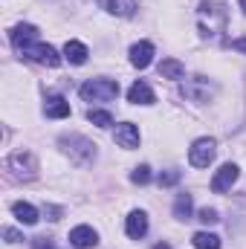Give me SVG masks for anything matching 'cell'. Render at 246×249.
<instances>
[{
    "mask_svg": "<svg viewBox=\"0 0 246 249\" xmlns=\"http://www.w3.org/2000/svg\"><path fill=\"white\" fill-rule=\"evenodd\" d=\"M9 38H12L15 50H18V53H23L29 44H35V41H38V29H35L32 23H18V26L9 32Z\"/></svg>",
    "mask_w": 246,
    "mask_h": 249,
    "instance_id": "obj_8",
    "label": "cell"
},
{
    "mask_svg": "<svg viewBox=\"0 0 246 249\" xmlns=\"http://www.w3.org/2000/svg\"><path fill=\"white\" fill-rule=\"evenodd\" d=\"M87 47L81 44V41H67V47H64V58L70 64H84L87 61Z\"/></svg>",
    "mask_w": 246,
    "mask_h": 249,
    "instance_id": "obj_15",
    "label": "cell"
},
{
    "mask_svg": "<svg viewBox=\"0 0 246 249\" xmlns=\"http://www.w3.org/2000/svg\"><path fill=\"white\" fill-rule=\"evenodd\" d=\"M226 47L235 50V53H246V38H235V41H229Z\"/></svg>",
    "mask_w": 246,
    "mask_h": 249,
    "instance_id": "obj_25",
    "label": "cell"
},
{
    "mask_svg": "<svg viewBox=\"0 0 246 249\" xmlns=\"http://www.w3.org/2000/svg\"><path fill=\"white\" fill-rule=\"evenodd\" d=\"M130 180H133L136 186H145V183H151V168H148V165H139V168H133Z\"/></svg>",
    "mask_w": 246,
    "mask_h": 249,
    "instance_id": "obj_22",
    "label": "cell"
},
{
    "mask_svg": "<svg viewBox=\"0 0 246 249\" xmlns=\"http://www.w3.org/2000/svg\"><path fill=\"white\" fill-rule=\"evenodd\" d=\"M159 75H162V78H183L185 64L177 61V58H162V61H159Z\"/></svg>",
    "mask_w": 246,
    "mask_h": 249,
    "instance_id": "obj_17",
    "label": "cell"
},
{
    "mask_svg": "<svg viewBox=\"0 0 246 249\" xmlns=\"http://www.w3.org/2000/svg\"><path fill=\"white\" fill-rule=\"evenodd\" d=\"M96 244H99V235H96V229H93V226H75V229L70 232V247L93 249Z\"/></svg>",
    "mask_w": 246,
    "mask_h": 249,
    "instance_id": "obj_10",
    "label": "cell"
},
{
    "mask_svg": "<svg viewBox=\"0 0 246 249\" xmlns=\"http://www.w3.org/2000/svg\"><path fill=\"white\" fill-rule=\"evenodd\" d=\"M12 212H15V217H18L23 226H35V223H38V209L29 206V203H15Z\"/></svg>",
    "mask_w": 246,
    "mask_h": 249,
    "instance_id": "obj_16",
    "label": "cell"
},
{
    "mask_svg": "<svg viewBox=\"0 0 246 249\" xmlns=\"http://www.w3.org/2000/svg\"><path fill=\"white\" fill-rule=\"evenodd\" d=\"M197 15H200V32H203V35H220V32L226 29L229 12H226L223 3H217V0H203L200 9H197Z\"/></svg>",
    "mask_w": 246,
    "mask_h": 249,
    "instance_id": "obj_1",
    "label": "cell"
},
{
    "mask_svg": "<svg viewBox=\"0 0 246 249\" xmlns=\"http://www.w3.org/2000/svg\"><path fill=\"white\" fill-rule=\"evenodd\" d=\"M174 217L177 220H188L191 217V194H180L174 203Z\"/></svg>",
    "mask_w": 246,
    "mask_h": 249,
    "instance_id": "obj_20",
    "label": "cell"
},
{
    "mask_svg": "<svg viewBox=\"0 0 246 249\" xmlns=\"http://www.w3.org/2000/svg\"><path fill=\"white\" fill-rule=\"evenodd\" d=\"M151 61H154V44H151V41H139V44L130 47V64H133V67L145 70Z\"/></svg>",
    "mask_w": 246,
    "mask_h": 249,
    "instance_id": "obj_12",
    "label": "cell"
},
{
    "mask_svg": "<svg viewBox=\"0 0 246 249\" xmlns=\"http://www.w3.org/2000/svg\"><path fill=\"white\" fill-rule=\"evenodd\" d=\"M127 102H133V105H154L157 99H154V90H151L145 81H136V84L127 90Z\"/></svg>",
    "mask_w": 246,
    "mask_h": 249,
    "instance_id": "obj_13",
    "label": "cell"
},
{
    "mask_svg": "<svg viewBox=\"0 0 246 249\" xmlns=\"http://www.w3.org/2000/svg\"><path fill=\"white\" fill-rule=\"evenodd\" d=\"M214 154H217V142L209 139V136H203V139H197V142L188 148V162H191L194 168H209V165L214 162Z\"/></svg>",
    "mask_w": 246,
    "mask_h": 249,
    "instance_id": "obj_4",
    "label": "cell"
},
{
    "mask_svg": "<svg viewBox=\"0 0 246 249\" xmlns=\"http://www.w3.org/2000/svg\"><path fill=\"white\" fill-rule=\"evenodd\" d=\"M191 244H194V249H220V238L211 232H197L191 238Z\"/></svg>",
    "mask_w": 246,
    "mask_h": 249,
    "instance_id": "obj_19",
    "label": "cell"
},
{
    "mask_svg": "<svg viewBox=\"0 0 246 249\" xmlns=\"http://www.w3.org/2000/svg\"><path fill=\"white\" fill-rule=\"evenodd\" d=\"M214 81H209L206 75H194V78H188L183 84V96L185 99H191V102H209L211 96H214Z\"/></svg>",
    "mask_w": 246,
    "mask_h": 249,
    "instance_id": "obj_5",
    "label": "cell"
},
{
    "mask_svg": "<svg viewBox=\"0 0 246 249\" xmlns=\"http://www.w3.org/2000/svg\"><path fill=\"white\" fill-rule=\"evenodd\" d=\"M32 249H55V247H53L50 238H35V241H32Z\"/></svg>",
    "mask_w": 246,
    "mask_h": 249,
    "instance_id": "obj_26",
    "label": "cell"
},
{
    "mask_svg": "<svg viewBox=\"0 0 246 249\" xmlns=\"http://www.w3.org/2000/svg\"><path fill=\"white\" fill-rule=\"evenodd\" d=\"M87 119L93 124H99V127H110L113 124V116L107 110H87Z\"/></svg>",
    "mask_w": 246,
    "mask_h": 249,
    "instance_id": "obj_21",
    "label": "cell"
},
{
    "mask_svg": "<svg viewBox=\"0 0 246 249\" xmlns=\"http://www.w3.org/2000/svg\"><path fill=\"white\" fill-rule=\"evenodd\" d=\"M23 55L26 58H32V61H38V64H44V67H58L61 64V55L50 47V44H29L26 50H23Z\"/></svg>",
    "mask_w": 246,
    "mask_h": 249,
    "instance_id": "obj_6",
    "label": "cell"
},
{
    "mask_svg": "<svg viewBox=\"0 0 246 249\" xmlns=\"http://www.w3.org/2000/svg\"><path fill=\"white\" fill-rule=\"evenodd\" d=\"M241 9H244V12H246V0H241Z\"/></svg>",
    "mask_w": 246,
    "mask_h": 249,
    "instance_id": "obj_29",
    "label": "cell"
},
{
    "mask_svg": "<svg viewBox=\"0 0 246 249\" xmlns=\"http://www.w3.org/2000/svg\"><path fill=\"white\" fill-rule=\"evenodd\" d=\"M200 220H203L206 226H211V223H217L220 217H217V212H214V209H200Z\"/></svg>",
    "mask_w": 246,
    "mask_h": 249,
    "instance_id": "obj_24",
    "label": "cell"
},
{
    "mask_svg": "<svg viewBox=\"0 0 246 249\" xmlns=\"http://www.w3.org/2000/svg\"><path fill=\"white\" fill-rule=\"evenodd\" d=\"M119 96V81L113 78H90L81 84V99L84 102H113Z\"/></svg>",
    "mask_w": 246,
    "mask_h": 249,
    "instance_id": "obj_2",
    "label": "cell"
},
{
    "mask_svg": "<svg viewBox=\"0 0 246 249\" xmlns=\"http://www.w3.org/2000/svg\"><path fill=\"white\" fill-rule=\"evenodd\" d=\"M61 148L70 154V160H72L75 165H90L93 157H96V145H93L90 139L78 136V133H72V136H61Z\"/></svg>",
    "mask_w": 246,
    "mask_h": 249,
    "instance_id": "obj_3",
    "label": "cell"
},
{
    "mask_svg": "<svg viewBox=\"0 0 246 249\" xmlns=\"http://www.w3.org/2000/svg\"><path fill=\"white\" fill-rule=\"evenodd\" d=\"M154 249H171V247H168V244H157Z\"/></svg>",
    "mask_w": 246,
    "mask_h": 249,
    "instance_id": "obj_28",
    "label": "cell"
},
{
    "mask_svg": "<svg viewBox=\"0 0 246 249\" xmlns=\"http://www.w3.org/2000/svg\"><path fill=\"white\" fill-rule=\"evenodd\" d=\"M6 241H9V244H15V241H20V235H18L15 229H6Z\"/></svg>",
    "mask_w": 246,
    "mask_h": 249,
    "instance_id": "obj_27",
    "label": "cell"
},
{
    "mask_svg": "<svg viewBox=\"0 0 246 249\" xmlns=\"http://www.w3.org/2000/svg\"><path fill=\"white\" fill-rule=\"evenodd\" d=\"M180 183V171H165L159 174V186H177Z\"/></svg>",
    "mask_w": 246,
    "mask_h": 249,
    "instance_id": "obj_23",
    "label": "cell"
},
{
    "mask_svg": "<svg viewBox=\"0 0 246 249\" xmlns=\"http://www.w3.org/2000/svg\"><path fill=\"white\" fill-rule=\"evenodd\" d=\"M238 165H232V162H226V165H220V171L211 177V191L214 194H223V191H229V188L235 186V180H238Z\"/></svg>",
    "mask_w": 246,
    "mask_h": 249,
    "instance_id": "obj_7",
    "label": "cell"
},
{
    "mask_svg": "<svg viewBox=\"0 0 246 249\" xmlns=\"http://www.w3.org/2000/svg\"><path fill=\"white\" fill-rule=\"evenodd\" d=\"M124 232H127V238L142 241L148 235V214L145 212H130L127 220H124Z\"/></svg>",
    "mask_w": 246,
    "mask_h": 249,
    "instance_id": "obj_9",
    "label": "cell"
},
{
    "mask_svg": "<svg viewBox=\"0 0 246 249\" xmlns=\"http://www.w3.org/2000/svg\"><path fill=\"white\" fill-rule=\"evenodd\" d=\"M44 113H47L50 119H67V116H70V102L61 99V96H53V99H47Z\"/></svg>",
    "mask_w": 246,
    "mask_h": 249,
    "instance_id": "obj_14",
    "label": "cell"
},
{
    "mask_svg": "<svg viewBox=\"0 0 246 249\" xmlns=\"http://www.w3.org/2000/svg\"><path fill=\"white\" fill-rule=\"evenodd\" d=\"M105 9L113 12V15H122V18H130L136 12V0H105Z\"/></svg>",
    "mask_w": 246,
    "mask_h": 249,
    "instance_id": "obj_18",
    "label": "cell"
},
{
    "mask_svg": "<svg viewBox=\"0 0 246 249\" xmlns=\"http://www.w3.org/2000/svg\"><path fill=\"white\" fill-rule=\"evenodd\" d=\"M116 145L124 148V151H133V148L139 145V127L130 124V122L116 124Z\"/></svg>",
    "mask_w": 246,
    "mask_h": 249,
    "instance_id": "obj_11",
    "label": "cell"
}]
</instances>
